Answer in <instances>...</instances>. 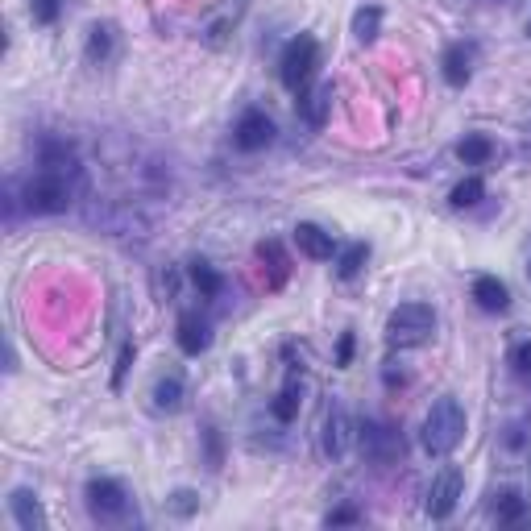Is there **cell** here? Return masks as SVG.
Instances as JSON below:
<instances>
[{"mask_svg": "<svg viewBox=\"0 0 531 531\" xmlns=\"http://www.w3.org/2000/svg\"><path fill=\"white\" fill-rule=\"evenodd\" d=\"M419 440H424L428 457H449L457 444L465 440V407L453 395L436 399L432 411L424 415V432H419Z\"/></svg>", "mask_w": 531, "mask_h": 531, "instance_id": "obj_1", "label": "cell"}, {"mask_svg": "<svg viewBox=\"0 0 531 531\" xmlns=\"http://www.w3.org/2000/svg\"><path fill=\"white\" fill-rule=\"evenodd\" d=\"M75 191H79V175L42 166V171L25 183V208L34 216H59L75 204Z\"/></svg>", "mask_w": 531, "mask_h": 531, "instance_id": "obj_2", "label": "cell"}, {"mask_svg": "<svg viewBox=\"0 0 531 531\" xmlns=\"http://www.w3.org/2000/svg\"><path fill=\"white\" fill-rule=\"evenodd\" d=\"M436 332V312L428 303H399L386 320V341L395 349H415V345H428Z\"/></svg>", "mask_w": 531, "mask_h": 531, "instance_id": "obj_3", "label": "cell"}, {"mask_svg": "<svg viewBox=\"0 0 531 531\" xmlns=\"http://www.w3.org/2000/svg\"><path fill=\"white\" fill-rule=\"evenodd\" d=\"M316 67H320V46H316V38L312 34H299V38L287 42L283 59H278V79H283L287 92L299 96V92H307V83H312Z\"/></svg>", "mask_w": 531, "mask_h": 531, "instance_id": "obj_4", "label": "cell"}, {"mask_svg": "<svg viewBox=\"0 0 531 531\" xmlns=\"http://www.w3.org/2000/svg\"><path fill=\"white\" fill-rule=\"evenodd\" d=\"M361 453H366V461L374 465H399L403 453H407V440L395 424H386V419H366L361 424Z\"/></svg>", "mask_w": 531, "mask_h": 531, "instance_id": "obj_5", "label": "cell"}, {"mask_svg": "<svg viewBox=\"0 0 531 531\" xmlns=\"http://www.w3.org/2000/svg\"><path fill=\"white\" fill-rule=\"evenodd\" d=\"M83 498H88L92 519H100V523H117V519L129 515V494L117 478H92L88 490H83Z\"/></svg>", "mask_w": 531, "mask_h": 531, "instance_id": "obj_6", "label": "cell"}, {"mask_svg": "<svg viewBox=\"0 0 531 531\" xmlns=\"http://www.w3.org/2000/svg\"><path fill=\"white\" fill-rule=\"evenodd\" d=\"M461 494H465V478H461V469H440L436 473V482L428 486V502H424V511H428V519H436V523H444L453 511H457V502H461Z\"/></svg>", "mask_w": 531, "mask_h": 531, "instance_id": "obj_7", "label": "cell"}, {"mask_svg": "<svg viewBox=\"0 0 531 531\" xmlns=\"http://www.w3.org/2000/svg\"><path fill=\"white\" fill-rule=\"evenodd\" d=\"M274 142V121L262 113V108H245L237 129H233V146L245 150V154H258Z\"/></svg>", "mask_w": 531, "mask_h": 531, "instance_id": "obj_8", "label": "cell"}, {"mask_svg": "<svg viewBox=\"0 0 531 531\" xmlns=\"http://www.w3.org/2000/svg\"><path fill=\"white\" fill-rule=\"evenodd\" d=\"M320 444H324L328 461H341L349 453V415H345L341 403H328L324 424H320Z\"/></svg>", "mask_w": 531, "mask_h": 531, "instance_id": "obj_9", "label": "cell"}, {"mask_svg": "<svg viewBox=\"0 0 531 531\" xmlns=\"http://www.w3.org/2000/svg\"><path fill=\"white\" fill-rule=\"evenodd\" d=\"M9 511H13V523L21 531H46V511H42V502L34 490H13L9 494Z\"/></svg>", "mask_w": 531, "mask_h": 531, "instance_id": "obj_10", "label": "cell"}, {"mask_svg": "<svg viewBox=\"0 0 531 531\" xmlns=\"http://www.w3.org/2000/svg\"><path fill=\"white\" fill-rule=\"evenodd\" d=\"M208 345H212L208 320H204L200 312H183V316H179V349H183L187 357H200V353H208Z\"/></svg>", "mask_w": 531, "mask_h": 531, "instance_id": "obj_11", "label": "cell"}, {"mask_svg": "<svg viewBox=\"0 0 531 531\" xmlns=\"http://www.w3.org/2000/svg\"><path fill=\"white\" fill-rule=\"evenodd\" d=\"M440 71H444V83H449V88H465V83L473 79V46L453 42L449 50H444Z\"/></svg>", "mask_w": 531, "mask_h": 531, "instance_id": "obj_12", "label": "cell"}, {"mask_svg": "<svg viewBox=\"0 0 531 531\" xmlns=\"http://www.w3.org/2000/svg\"><path fill=\"white\" fill-rule=\"evenodd\" d=\"M473 299H478L482 312H494V316L511 307V291H507V283H502V278H494V274L473 278Z\"/></svg>", "mask_w": 531, "mask_h": 531, "instance_id": "obj_13", "label": "cell"}, {"mask_svg": "<svg viewBox=\"0 0 531 531\" xmlns=\"http://www.w3.org/2000/svg\"><path fill=\"white\" fill-rule=\"evenodd\" d=\"M295 245L303 249L307 258H316V262H328V258H332V249H337L332 233H324L320 225H312V220H303V225H295Z\"/></svg>", "mask_w": 531, "mask_h": 531, "instance_id": "obj_14", "label": "cell"}, {"mask_svg": "<svg viewBox=\"0 0 531 531\" xmlns=\"http://www.w3.org/2000/svg\"><path fill=\"white\" fill-rule=\"evenodd\" d=\"M183 399H187V386H183L179 374H166V378L154 382V407H158V411L175 415V411L183 407Z\"/></svg>", "mask_w": 531, "mask_h": 531, "instance_id": "obj_15", "label": "cell"}, {"mask_svg": "<svg viewBox=\"0 0 531 531\" xmlns=\"http://www.w3.org/2000/svg\"><path fill=\"white\" fill-rule=\"evenodd\" d=\"M303 100H299V113H303V121L312 125V129H320L324 125V117H328V108H332V88L324 83V88H312V92H299Z\"/></svg>", "mask_w": 531, "mask_h": 531, "instance_id": "obj_16", "label": "cell"}, {"mask_svg": "<svg viewBox=\"0 0 531 531\" xmlns=\"http://www.w3.org/2000/svg\"><path fill=\"white\" fill-rule=\"evenodd\" d=\"M490 511L498 515V523H523L527 519V502L519 490H498L494 502H490Z\"/></svg>", "mask_w": 531, "mask_h": 531, "instance_id": "obj_17", "label": "cell"}, {"mask_svg": "<svg viewBox=\"0 0 531 531\" xmlns=\"http://www.w3.org/2000/svg\"><path fill=\"white\" fill-rule=\"evenodd\" d=\"M299 399H303V386L299 382H287L283 390H278V399L270 403V415L278 419V424H291V419L299 415Z\"/></svg>", "mask_w": 531, "mask_h": 531, "instance_id": "obj_18", "label": "cell"}, {"mask_svg": "<svg viewBox=\"0 0 531 531\" xmlns=\"http://www.w3.org/2000/svg\"><path fill=\"white\" fill-rule=\"evenodd\" d=\"M378 30H382V9L378 5H361L353 13V34H357V42H374Z\"/></svg>", "mask_w": 531, "mask_h": 531, "instance_id": "obj_19", "label": "cell"}, {"mask_svg": "<svg viewBox=\"0 0 531 531\" xmlns=\"http://www.w3.org/2000/svg\"><path fill=\"white\" fill-rule=\"evenodd\" d=\"M258 258L262 262H270V270H274V278H270V287H283L287 283V254H283V245H278V241H262L258 245Z\"/></svg>", "mask_w": 531, "mask_h": 531, "instance_id": "obj_20", "label": "cell"}, {"mask_svg": "<svg viewBox=\"0 0 531 531\" xmlns=\"http://www.w3.org/2000/svg\"><path fill=\"white\" fill-rule=\"evenodd\" d=\"M490 154H494V146H490V137H482V133L465 137V142L457 146V158L465 166H482V162H490Z\"/></svg>", "mask_w": 531, "mask_h": 531, "instance_id": "obj_21", "label": "cell"}, {"mask_svg": "<svg viewBox=\"0 0 531 531\" xmlns=\"http://www.w3.org/2000/svg\"><path fill=\"white\" fill-rule=\"evenodd\" d=\"M191 283L200 287V295H204V299H216L220 291H225V278H220L208 262H191Z\"/></svg>", "mask_w": 531, "mask_h": 531, "instance_id": "obj_22", "label": "cell"}, {"mask_svg": "<svg viewBox=\"0 0 531 531\" xmlns=\"http://www.w3.org/2000/svg\"><path fill=\"white\" fill-rule=\"evenodd\" d=\"M366 262H370V245H366V241H353L345 254L337 258V274H341V278H357Z\"/></svg>", "mask_w": 531, "mask_h": 531, "instance_id": "obj_23", "label": "cell"}, {"mask_svg": "<svg viewBox=\"0 0 531 531\" xmlns=\"http://www.w3.org/2000/svg\"><path fill=\"white\" fill-rule=\"evenodd\" d=\"M113 54V25H92L88 34V63H108Z\"/></svg>", "mask_w": 531, "mask_h": 531, "instance_id": "obj_24", "label": "cell"}, {"mask_svg": "<svg viewBox=\"0 0 531 531\" xmlns=\"http://www.w3.org/2000/svg\"><path fill=\"white\" fill-rule=\"evenodd\" d=\"M482 195H486V183L478 179V175H469V179H461L457 187H453V208H473V204H482Z\"/></svg>", "mask_w": 531, "mask_h": 531, "instance_id": "obj_25", "label": "cell"}, {"mask_svg": "<svg viewBox=\"0 0 531 531\" xmlns=\"http://www.w3.org/2000/svg\"><path fill=\"white\" fill-rule=\"evenodd\" d=\"M30 13H34L38 25H54L63 13V0H30Z\"/></svg>", "mask_w": 531, "mask_h": 531, "instance_id": "obj_26", "label": "cell"}, {"mask_svg": "<svg viewBox=\"0 0 531 531\" xmlns=\"http://www.w3.org/2000/svg\"><path fill=\"white\" fill-rule=\"evenodd\" d=\"M166 507H171L179 519H187V515H195V507H200V498H195V490H175L166 498Z\"/></svg>", "mask_w": 531, "mask_h": 531, "instance_id": "obj_27", "label": "cell"}, {"mask_svg": "<svg viewBox=\"0 0 531 531\" xmlns=\"http://www.w3.org/2000/svg\"><path fill=\"white\" fill-rule=\"evenodd\" d=\"M511 366H515V374H531V341H519L515 349H511Z\"/></svg>", "mask_w": 531, "mask_h": 531, "instance_id": "obj_28", "label": "cell"}, {"mask_svg": "<svg viewBox=\"0 0 531 531\" xmlns=\"http://www.w3.org/2000/svg\"><path fill=\"white\" fill-rule=\"evenodd\" d=\"M133 353H137V349H133V341H125V345H121V357H117V374H113V390H121V386H125V374H129V361H133Z\"/></svg>", "mask_w": 531, "mask_h": 531, "instance_id": "obj_29", "label": "cell"}, {"mask_svg": "<svg viewBox=\"0 0 531 531\" xmlns=\"http://www.w3.org/2000/svg\"><path fill=\"white\" fill-rule=\"evenodd\" d=\"M204 440H208V465L220 469V436H216V428H204Z\"/></svg>", "mask_w": 531, "mask_h": 531, "instance_id": "obj_30", "label": "cell"}, {"mask_svg": "<svg viewBox=\"0 0 531 531\" xmlns=\"http://www.w3.org/2000/svg\"><path fill=\"white\" fill-rule=\"evenodd\" d=\"M328 527H345V523H357V511L353 507H337V511H332L328 519H324Z\"/></svg>", "mask_w": 531, "mask_h": 531, "instance_id": "obj_31", "label": "cell"}, {"mask_svg": "<svg viewBox=\"0 0 531 531\" xmlns=\"http://www.w3.org/2000/svg\"><path fill=\"white\" fill-rule=\"evenodd\" d=\"M349 361H353V332H345L337 345V366H349Z\"/></svg>", "mask_w": 531, "mask_h": 531, "instance_id": "obj_32", "label": "cell"}, {"mask_svg": "<svg viewBox=\"0 0 531 531\" xmlns=\"http://www.w3.org/2000/svg\"><path fill=\"white\" fill-rule=\"evenodd\" d=\"M527 278H531V258H527Z\"/></svg>", "mask_w": 531, "mask_h": 531, "instance_id": "obj_33", "label": "cell"}, {"mask_svg": "<svg viewBox=\"0 0 531 531\" xmlns=\"http://www.w3.org/2000/svg\"><path fill=\"white\" fill-rule=\"evenodd\" d=\"M527 38H531V21H527Z\"/></svg>", "mask_w": 531, "mask_h": 531, "instance_id": "obj_34", "label": "cell"}]
</instances>
